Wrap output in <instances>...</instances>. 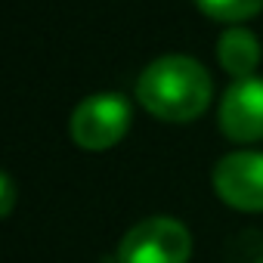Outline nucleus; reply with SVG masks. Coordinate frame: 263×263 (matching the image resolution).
Listing matches in <instances>:
<instances>
[{
    "label": "nucleus",
    "mask_w": 263,
    "mask_h": 263,
    "mask_svg": "<svg viewBox=\"0 0 263 263\" xmlns=\"http://www.w3.org/2000/svg\"><path fill=\"white\" fill-rule=\"evenodd\" d=\"M220 130L232 143L263 140V81L260 78H241L223 93Z\"/></svg>",
    "instance_id": "5"
},
{
    "label": "nucleus",
    "mask_w": 263,
    "mask_h": 263,
    "mask_svg": "<svg viewBox=\"0 0 263 263\" xmlns=\"http://www.w3.org/2000/svg\"><path fill=\"white\" fill-rule=\"evenodd\" d=\"M195 4L217 22H245L263 10V0H195Z\"/></svg>",
    "instance_id": "7"
},
{
    "label": "nucleus",
    "mask_w": 263,
    "mask_h": 263,
    "mask_svg": "<svg viewBox=\"0 0 263 263\" xmlns=\"http://www.w3.org/2000/svg\"><path fill=\"white\" fill-rule=\"evenodd\" d=\"M214 192L235 211H263V152H232L214 167Z\"/></svg>",
    "instance_id": "4"
},
{
    "label": "nucleus",
    "mask_w": 263,
    "mask_h": 263,
    "mask_svg": "<svg viewBox=\"0 0 263 263\" xmlns=\"http://www.w3.org/2000/svg\"><path fill=\"white\" fill-rule=\"evenodd\" d=\"M127 127H130L127 99L118 93H96V96H87L71 111L68 134H71L74 146H81L87 152H102L124 140Z\"/></svg>",
    "instance_id": "2"
},
{
    "label": "nucleus",
    "mask_w": 263,
    "mask_h": 263,
    "mask_svg": "<svg viewBox=\"0 0 263 263\" xmlns=\"http://www.w3.org/2000/svg\"><path fill=\"white\" fill-rule=\"evenodd\" d=\"M0 186H4V204H0V211H4V214H10V211H13V198H16V189H13V180H10V174H4V177H0Z\"/></svg>",
    "instance_id": "8"
},
{
    "label": "nucleus",
    "mask_w": 263,
    "mask_h": 263,
    "mask_svg": "<svg viewBox=\"0 0 263 263\" xmlns=\"http://www.w3.org/2000/svg\"><path fill=\"white\" fill-rule=\"evenodd\" d=\"M211 93L214 84L204 65L180 53L149 62L137 81V99L143 102V108L174 124L195 121L208 108Z\"/></svg>",
    "instance_id": "1"
},
{
    "label": "nucleus",
    "mask_w": 263,
    "mask_h": 263,
    "mask_svg": "<svg viewBox=\"0 0 263 263\" xmlns=\"http://www.w3.org/2000/svg\"><path fill=\"white\" fill-rule=\"evenodd\" d=\"M217 59L220 65L235 78H254V68L260 62V44L257 37L248 31V28H229L220 34V44H217Z\"/></svg>",
    "instance_id": "6"
},
{
    "label": "nucleus",
    "mask_w": 263,
    "mask_h": 263,
    "mask_svg": "<svg viewBox=\"0 0 263 263\" xmlns=\"http://www.w3.org/2000/svg\"><path fill=\"white\" fill-rule=\"evenodd\" d=\"M192 254V235L180 220L149 217L130 229L118 245L121 263H186Z\"/></svg>",
    "instance_id": "3"
}]
</instances>
